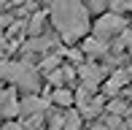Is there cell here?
I'll return each mask as SVG.
<instances>
[{
	"mask_svg": "<svg viewBox=\"0 0 132 130\" xmlns=\"http://www.w3.org/2000/svg\"><path fill=\"white\" fill-rule=\"evenodd\" d=\"M111 8L116 11V14H121V11H132V0H111Z\"/></svg>",
	"mask_w": 132,
	"mask_h": 130,
	"instance_id": "cell-16",
	"label": "cell"
},
{
	"mask_svg": "<svg viewBox=\"0 0 132 130\" xmlns=\"http://www.w3.org/2000/svg\"><path fill=\"white\" fill-rule=\"evenodd\" d=\"M127 81H129L127 70H113V76H108L105 81V95H119L121 87H127Z\"/></svg>",
	"mask_w": 132,
	"mask_h": 130,
	"instance_id": "cell-7",
	"label": "cell"
},
{
	"mask_svg": "<svg viewBox=\"0 0 132 130\" xmlns=\"http://www.w3.org/2000/svg\"><path fill=\"white\" fill-rule=\"evenodd\" d=\"M127 73H129V79H132V68H129V70H127Z\"/></svg>",
	"mask_w": 132,
	"mask_h": 130,
	"instance_id": "cell-20",
	"label": "cell"
},
{
	"mask_svg": "<svg viewBox=\"0 0 132 130\" xmlns=\"http://www.w3.org/2000/svg\"><path fill=\"white\" fill-rule=\"evenodd\" d=\"M51 22L57 33L68 44L78 41L89 30V11L81 0H54L51 3Z\"/></svg>",
	"mask_w": 132,
	"mask_h": 130,
	"instance_id": "cell-1",
	"label": "cell"
},
{
	"mask_svg": "<svg viewBox=\"0 0 132 130\" xmlns=\"http://www.w3.org/2000/svg\"><path fill=\"white\" fill-rule=\"evenodd\" d=\"M54 44H57V41H54L51 35H38V38L27 41L24 49H27V52H40V54H46V52H51V49H54Z\"/></svg>",
	"mask_w": 132,
	"mask_h": 130,
	"instance_id": "cell-8",
	"label": "cell"
},
{
	"mask_svg": "<svg viewBox=\"0 0 132 130\" xmlns=\"http://www.w3.org/2000/svg\"><path fill=\"white\" fill-rule=\"evenodd\" d=\"M0 114H3L5 119H11V117L19 114V100H16V92L14 90L0 92Z\"/></svg>",
	"mask_w": 132,
	"mask_h": 130,
	"instance_id": "cell-6",
	"label": "cell"
},
{
	"mask_svg": "<svg viewBox=\"0 0 132 130\" xmlns=\"http://www.w3.org/2000/svg\"><path fill=\"white\" fill-rule=\"evenodd\" d=\"M103 106H105V98H92V100H89V103H86V109H84V117H97L100 114V111H103Z\"/></svg>",
	"mask_w": 132,
	"mask_h": 130,
	"instance_id": "cell-12",
	"label": "cell"
},
{
	"mask_svg": "<svg viewBox=\"0 0 132 130\" xmlns=\"http://www.w3.org/2000/svg\"><path fill=\"white\" fill-rule=\"evenodd\" d=\"M127 111H129V103H127V100H121V98H116V100L108 103V114H113V117H124Z\"/></svg>",
	"mask_w": 132,
	"mask_h": 130,
	"instance_id": "cell-11",
	"label": "cell"
},
{
	"mask_svg": "<svg viewBox=\"0 0 132 130\" xmlns=\"http://www.w3.org/2000/svg\"><path fill=\"white\" fill-rule=\"evenodd\" d=\"M0 130H22V125H16V122H8V125H3Z\"/></svg>",
	"mask_w": 132,
	"mask_h": 130,
	"instance_id": "cell-18",
	"label": "cell"
},
{
	"mask_svg": "<svg viewBox=\"0 0 132 130\" xmlns=\"http://www.w3.org/2000/svg\"><path fill=\"white\" fill-rule=\"evenodd\" d=\"M81 3L86 5V11H105V5L111 0H81Z\"/></svg>",
	"mask_w": 132,
	"mask_h": 130,
	"instance_id": "cell-15",
	"label": "cell"
},
{
	"mask_svg": "<svg viewBox=\"0 0 132 130\" xmlns=\"http://www.w3.org/2000/svg\"><path fill=\"white\" fill-rule=\"evenodd\" d=\"M116 49H127L129 54H132V30H124V33H121V38H119Z\"/></svg>",
	"mask_w": 132,
	"mask_h": 130,
	"instance_id": "cell-14",
	"label": "cell"
},
{
	"mask_svg": "<svg viewBox=\"0 0 132 130\" xmlns=\"http://www.w3.org/2000/svg\"><path fill=\"white\" fill-rule=\"evenodd\" d=\"M57 65H59V54H49V57L40 60V70H43V73H51Z\"/></svg>",
	"mask_w": 132,
	"mask_h": 130,
	"instance_id": "cell-13",
	"label": "cell"
},
{
	"mask_svg": "<svg viewBox=\"0 0 132 130\" xmlns=\"http://www.w3.org/2000/svg\"><path fill=\"white\" fill-rule=\"evenodd\" d=\"M81 52H84V54H92V57H105V54H108V44L92 35V38H86V41H84Z\"/></svg>",
	"mask_w": 132,
	"mask_h": 130,
	"instance_id": "cell-9",
	"label": "cell"
},
{
	"mask_svg": "<svg viewBox=\"0 0 132 130\" xmlns=\"http://www.w3.org/2000/svg\"><path fill=\"white\" fill-rule=\"evenodd\" d=\"M51 103H54V106H62V109H68V106H73V92L65 90V87H57V90L51 92Z\"/></svg>",
	"mask_w": 132,
	"mask_h": 130,
	"instance_id": "cell-10",
	"label": "cell"
},
{
	"mask_svg": "<svg viewBox=\"0 0 132 130\" xmlns=\"http://www.w3.org/2000/svg\"><path fill=\"white\" fill-rule=\"evenodd\" d=\"M78 76H81V84L97 87V81L103 79V68L94 62H84V65H78Z\"/></svg>",
	"mask_w": 132,
	"mask_h": 130,
	"instance_id": "cell-5",
	"label": "cell"
},
{
	"mask_svg": "<svg viewBox=\"0 0 132 130\" xmlns=\"http://www.w3.org/2000/svg\"><path fill=\"white\" fill-rule=\"evenodd\" d=\"M0 79L11 81V84H16L19 90H38V70L32 68L30 62H0Z\"/></svg>",
	"mask_w": 132,
	"mask_h": 130,
	"instance_id": "cell-2",
	"label": "cell"
},
{
	"mask_svg": "<svg viewBox=\"0 0 132 130\" xmlns=\"http://www.w3.org/2000/svg\"><path fill=\"white\" fill-rule=\"evenodd\" d=\"M94 130H111V127H105V125H97V127H94Z\"/></svg>",
	"mask_w": 132,
	"mask_h": 130,
	"instance_id": "cell-19",
	"label": "cell"
},
{
	"mask_svg": "<svg viewBox=\"0 0 132 130\" xmlns=\"http://www.w3.org/2000/svg\"><path fill=\"white\" fill-rule=\"evenodd\" d=\"M40 22H43V14H35V16H32V25H30V30H32V33H40Z\"/></svg>",
	"mask_w": 132,
	"mask_h": 130,
	"instance_id": "cell-17",
	"label": "cell"
},
{
	"mask_svg": "<svg viewBox=\"0 0 132 130\" xmlns=\"http://www.w3.org/2000/svg\"><path fill=\"white\" fill-rule=\"evenodd\" d=\"M46 106H49V100H43L38 95H27L24 100H19V114H22V119H27V117H46Z\"/></svg>",
	"mask_w": 132,
	"mask_h": 130,
	"instance_id": "cell-4",
	"label": "cell"
},
{
	"mask_svg": "<svg viewBox=\"0 0 132 130\" xmlns=\"http://www.w3.org/2000/svg\"><path fill=\"white\" fill-rule=\"evenodd\" d=\"M124 30H127V22H124L121 14H116V11H111V14H103L97 22H94V38L100 41H111L116 38V35H121Z\"/></svg>",
	"mask_w": 132,
	"mask_h": 130,
	"instance_id": "cell-3",
	"label": "cell"
}]
</instances>
